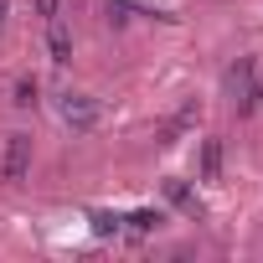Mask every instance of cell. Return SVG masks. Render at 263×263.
Segmentation results:
<instances>
[{
	"label": "cell",
	"mask_w": 263,
	"mask_h": 263,
	"mask_svg": "<svg viewBox=\"0 0 263 263\" xmlns=\"http://www.w3.org/2000/svg\"><path fill=\"white\" fill-rule=\"evenodd\" d=\"M31 11H36L42 21H52V16H62V0H31Z\"/></svg>",
	"instance_id": "11"
},
{
	"label": "cell",
	"mask_w": 263,
	"mask_h": 263,
	"mask_svg": "<svg viewBox=\"0 0 263 263\" xmlns=\"http://www.w3.org/2000/svg\"><path fill=\"white\" fill-rule=\"evenodd\" d=\"M165 196H171V201H176L181 212H191V217H201V201H196V196H191V191H186L181 181H165Z\"/></svg>",
	"instance_id": "8"
},
{
	"label": "cell",
	"mask_w": 263,
	"mask_h": 263,
	"mask_svg": "<svg viewBox=\"0 0 263 263\" xmlns=\"http://www.w3.org/2000/svg\"><path fill=\"white\" fill-rule=\"evenodd\" d=\"M6 6H11V0H0V21H6Z\"/></svg>",
	"instance_id": "12"
},
{
	"label": "cell",
	"mask_w": 263,
	"mask_h": 263,
	"mask_svg": "<svg viewBox=\"0 0 263 263\" xmlns=\"http://www.w3.org/2000/svg\"><path fill=\"white\" fill-rule=\"evenodd\" d=\"M26 171H31V140H26V135H11V140H6V155H0V181H6V186H21Z\"/></svg>",
	"instance_id": "2"
},
{
	"label": "cell",
	"mask_w": 263,
	"mask_h": 263,
	"mask_svg": "<svg viewBox=\"0 0 263 263\" xmlns=\"http://www.w3.org/2000/svg\"><path fill=\"white\" fill-rule=\"evenodd\" d=\"M232 103H237V119L258 114V108H263V78H253V83H248V88H242V93H237Z\"/></svg>",
	"instance_id": "5"
},
{
	"label": "cell",
	"mask_w": 263,
	"mask_h": 263,
	"mask_svg": "<svg viewBox=\"0 0 263 263\" xmlns=\"http://www.w3.org/2000/svg\"><path fill=\"white\" fill-rule=\"evenodd\" d=\"M253 78H258V72H253V57H237V62L227 67V93L237 98V93H242V88H248Z\"/></svg>",
	"instance_id": "4"
},
{
	"label": "cell",
	"mask_w": 263,
	"mask_h": 263,
	"mask_svg": "<svg viewBox=\"0 0 263 263\" xmlns=\"http://www.w3.org/2000/svg\"><path fill=\"white\" fill-rule=\"evenodd\" d=\"M160 222H165V217H160V212H150V206H145V212H135V217H129V227H135V232H155Z\"/></svg>",
	"instance_id": "9"
},
{
	"label": "cell",
	"mask_w": 263,
	"mask_h": 263,
	"mask_svg": "<svg viewBox=\"0 0 263 263\" xmlns=\"http://www.w3.org/2000/svg\"><path fill=\"white\" fill-rule=\"evenodd\" d=\"M57 114H62V124L67 129H88L98 124V98H88V93H57Z\"/></svg>",
	"instance_id": "1"
},
{
	"label": "cell",
	"mask_w": 263,
	"mask_h": 263,
	"mask_svg": "<svg viewBox=\"0 0 263 263\" xmlns=\"http://www.w3.org/2000/svg\"><path fill=\"white\" fill-rule=\"evenodd\" d=\"M11 103H16V108H36V103H42L36 78H21V83H16V93H11Z\"/></svg>",
	"instance_id": "7"
},
{
	"label": "cell",
	"mask_w": 263,
	"mask_h": 263,
	"mask_svg": "<svg viewBox=\"0 0 263 263\" xmlns=\"http://www.w3.org/2000/svg\"><path fill=\"white\" fill-rule=\"evenodd\" d=\"M119 222H124V217H108V212H93V232H98V237L119 232Z\"/></svg>",
	"instance_id": "10"
},
{
	"label": "cell",
	"mask_w": 263,
	"mask_h": 263,
	"mask_svg": "<svg viewBox=\"0 0 263 263\" xmlns=\"http://www.w3.org/2000/svg\"><path fill=\"white\" fill-rule=\"evenodd\" d=\"M222 176V140H206L201 145V181H217Z\"/></svg>",
	"instance_id": "6"
},
{
	"label": "cell",
	"mask_w": 263,
	"mask_h": 263,
	"mask_svg": "<svg viewBox=\"0 0 263 263\" xmlns=\"http://www.w3.org/2000/svg\"><path fill=\"white\" fill-rule=\"evenodd\" d=\"M47 52H52V62H57V67H67V62H72V31H67V21H62V16H52V21H47Z\"/></svg>",
	"instance_id": "3"
}]
</instances>
